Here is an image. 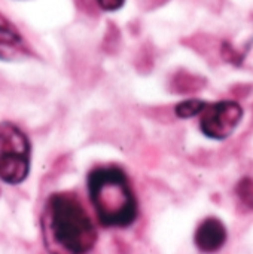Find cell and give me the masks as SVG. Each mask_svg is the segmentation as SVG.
Segmentation results:
<instances>
[{"instance_id":"1","label":"cell","mask_w":253,"mask_h":254,"mask_svg":"<svg viewBox=\"0 0 253 254\" xmlns=\"http://www.w3.org/2000/svg\"><path fill=\"white\" fill-rule=\"evenodd\" d=\"M45 247L49 254H86L97 243V229L81 199L70 192L52 193L42 214Z\"/></svg>"},{"instance_id":"2","label":"cell","mask_w":253,"mask_h":254,"mask_svg":"<svg viewBox=\"0 0 253 254\" xmlns=\"http://www.w3.org/2000/svg\"><path fill=\"white\" fill-rule=\"evenodd\" d=\"M88 195L100 225L128 228L139 214V205L130 179L118 167H98L86 179Z\"/></svg>"},{"instance_id":"3","label":"cell","mask_w":253,"mask_h":254,"mask_svg":"<svg viewBox=\"0 0 253 254\" xmlns=\"http://www.w3.org/2000/svg\"><path fill=\"white\" fill-rule=\"evenodd\" d=\"M30 141L12 122H0V180L22 183L30 171Z\"/></svg>"},{"instance_id":"4","label":"cell","mask_w":253,"mask_h":254,"mask_svg":"<svg viewBox=\"0 0 253 254\" xmlns=\"http://www.w3.org/2000/svg\"><path fill=\"white\" fill-rule=\"evenodd\" d=\"M243 109L237 101H218L207 103L200 115L201 132L213 140L228 138L240 125Z\"/></svg>"},{"instance_id":"5","label":"cell","mask_w":253,"mask_h":254,"mask_svg":"<svg viewBox=\"0 0 253 254\" xmlns=\"http://www.w3.org/2000/svg\"><path fill=\"white\" fill-rule=\"evenodd\" d=\"M228 240V231L224 222L218 217L204 219L195 229L194 244L195 247L206 254L219 252Z\"/></svg>"},{"instance_id":"6","label":"cell","mask_w":253,"mask_h":254,"mask_svg":"<svg viewBox=\"0 0 253 254\" xmlns=\"http://www.w3.org/2000/svg\"><path fill=\"white\" fill-rule=\"evenodd\" d=\"M28 54L25 42L18 28L0 13V60L15 61Z\"/></svg>"},{"instance_id":"7","label":"cell","mask_w":253,"mask_h":254,"mask_svg":"<svg viewBox=\"0 0 253 254\" xmlns=\"http://www.w3.org/2000/svg\"><path fill=\"white\" fill-rule=\"evenodd\" d=\"M236 196L239 199V202L253 211V179L252 177H243L242 180H239V183L236 185Z\"/></svg>"},{"instance_id":"8","label":"cell","mask_w":253,"mask_h":254,"mask_svg":"<svg viewBox=\"0 0 253 254\" xmlns=\"http://www.w3.org/2000/svg\"><path fill=\"white\" fill-rule=\"evenodd\" d=\"M206 101L203 100H198V98H189V100H185L182 103H179L174 109L176 115L182 119H189V118H194V116H198L201 115V112L204 110L206 107Z\"/></svg>"},{"instance_id":"9","label":"cell","mask_w":253,"mask_h":254,"mask_svg":"<svg viewBox=\"0 0 253 254\" xmlns=\"http://www.w3.org/2000/svg\"><path fill=\"white\" fill-rule=\"evenodd\" d=\"M98 6L103 9V10H107V12H113V10H118L124 6L125 0H97Z\"/></svg>"}]
</instances>
